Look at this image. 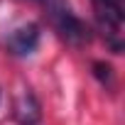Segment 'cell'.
<instances>
[{
	"label": "cell",
	"instance_id": "3957f363",
	"mask_svg": "<svg viewBox=\"0 0 125 125\" xmlns=\"http://www.w3.org/2000/svg\"><path fill=\"white\" fill-rule=\"evenodd\" d=\"M39 25L34 22H27V25H20L17 30H12V34L8 37V49L15 54V56H27L32 54L37 47H39Z\"/></svg>",
	"mask_w": 125,
	"mask_h": 125
},
{
	"label": "cell",
	"instance_id": "8992f818",
	"mask_svg": "<svg viewBox=\"0 0 125 125\" xmlns=\"http://www.w3.org/2000/svg\"><path fill=\"white\" fill-rule=\"evenodd\" d=\"M0 101H3V91H0Z\"/></svg>",
	"mask_w": 125,
	"mask_h": 125
},
{
	"label": "cell",
	"instance_id": "6da1fadb",
	"mask_svg": "<svg viewBox=\"0 0 125 125\" xmlns=\"http://www.w3.org/2000/svg\"><path fill=\"white\" fill-rule=\"evenodd\" d=\"M39 3L47 5V10H49V15H52V22H54L56 32L64 37L69 44L81 47V44H86V42L91 39L88 27L71 12V8L64 3V0H39Z\"/></svg>",
	"mask_w": 125,
	"mask_h": 125
},
{
	"label": "cell",
	"instance_id": "5b68a950",
	"mask_svg": "<svg viewBox=\"0 0 125 125\" xmlns=\"http://www.w3.org/2000/svg\"><path fill=\"white\" fill-rule=\"evenodd\" d=\"M93 74L103 86H113V69L105 64V61H96L93 64Z\"/></svg>",
	"mask_w": 125,
	"mask_h": 125
},
{
	"label": "cell",
	"instance_id": "7a4b0ae2",
	"mask_svg": "<svg viewBox=\"0 0 125 125\" xmlns=\"http://www.w3.org/2000/svg\"><path fill=\"white\" fill-rule=\"evenodd\" d=\"M93 3V12H96V22L101 27V32L108 37L113 52L118 54L123 49V22H125V0H91Z\"/></svg>",
	"mask_w": 125,
	"mask_h": 125
},
{
	"label": "cell",
	"instance_id": "277c9868",
	"mask_svg": "<svg viewBox=\"0 0 125 125\" xmlns=\"http://www.w3.org/2000/svg\"><path fill=\"white\" fill-rule=\"evenodd\" d=\"M15 118H17L22 125H32V123H37V120L42 118L39 103H37V98H34L32 93H22V96L17 98V103H15Z\"/></svg>",
	"mask_w": 125,
	"mask_h": 125
}]
</instances>
